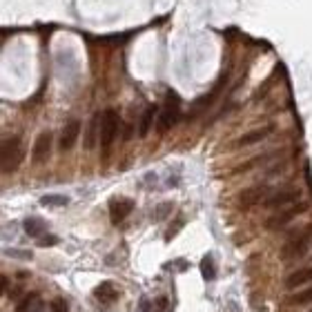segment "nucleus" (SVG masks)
Here are the masks:
<instances>
[{
  "mask_svg": "<svg viewBox=\"0 0 312 312\" xmlns=\"http://www.w3.org/2000/svg\"><path fill=\"white\" fill-rule=\"evenodd\" d=\"M179 114H181V101H179V96H176L174 92H168L163 107H161L159 116H156V129H159V134H165L168 129L174 127L176 121H179Z\"/></svg>",
  "mask_w": 312,
  "mask_h": 312,
  "instance_id": "obj_1",
  "label": "nucleus"
},
{
  "mask_svg": "<svg viewBox=\"0 0 312 312\" xmlns=\"http://www.w3.org/2000/svg\"><path fill=\"white\" fill-rule=\"evenodd\" d=\"M23 161V145L18 136L0 140V170L3 172H14Z\"/></svg>",
  "mask_w": 312,
  "mask_h": 312,
  "instance_id": "obj_2",
  "label": "nucleus"
},
{
  "mask_svg": "<svg viewBox=\"0 0 312 312\" xmlns=\"http://www.w3.org/2000/svg\"><path fill=\"white\" fill-rule=\"evenodd\" d=\"M118 129H121V116H118L114 109H105V112L101 114V136H98L105 152L112 147L114 140H116Z\"/></svg>",
  "mask_w": 312,
  "mask_h": 312,
  "instance_id": "obj_3",
  "label": "nucleus"
},
{
  "mask_svg": "<svg viewBox=\"0 0 312 312\" xmlns=\"http://www.w3.org/2000/svg\"><path fill=\"white\" fill-rule=\"evenodd\" d=\"M305 203H301V201H296L292 207H288V210H281V212H277L274 216H270L268 221H265V227L268 230H281L283 225H288L290 221H294L299 214H303L305 212Z\"/></svg>",
  "mask_w": 312,
  "mask_h": 312,
  "instance_id": "obj_4",
  "label": "nucleus"
},
{
  "mask_svg": "<svg viewBox=\"0 0 312 312\" xmlns=\"http://www.w3.org/2000/svg\"><path fill=\"white\" fill-rule=\"evenodd\" d=\"M312 241V227H308L303 234H299V237H294L292 241H288L281 250V257L283 259H294V257H301V254L308 250Z\"/></svg>",
  "mask_w": 312,
  "mask_h": 312,
  "instance_id": "obj_5",
  "label": "nucleus"
},
{
  "mask_svg": "<svg viewBox=\"0 0 312 312\" xmlns=\"http://www.w3.org/2000/svg\"><path fill=\"white\" fill-rule=\"evenodd\" d=\"M51 154V132H43L34 143V149H31V161L34 165H43Z\"/></svg>",
  "mask_w": 312,
  "mask_h": 312,
  "instance_id": "obj_6",
  "label": "nucleus"
},
{
  "mask_svg": "<svg viewBox=\"0 0 312 312\" xmlns=\"http://www.w3.org/2000/svg\"><path fill=\"white\" fill-rule=\"evenodd\" d=\"M301 199V192L299 190H283V192H277V194L268 196V199H263V205L270 207V210H279V207L283 205H292Z\"/></svg>",
  "mask_w": 312,
  "mask_h": 312,
  "instance_id": "obj_7",
  "label": "nucleus"
},
{
  "mask_svg": "<svg viewBox=\"0 0 312 312\" xmlns=\"http://www.w3.org/2000/svg\"><path fill=\"white\" fill-rule=\"evenodd\" d=\"M134 210V201L132 199H114L109 203V218H112L114 225L123 223L129 216V212Z\"/></svg>",
  "mask_w": 312,
  "mask_h": 312,
  "instance_id": "obj_8",
  "label": "nucleus"
},
{
  "mask_svg": "<svg viewBox=\"0 0 312 312\" xmlns=\"http://www.w3.org/2000/svg\"><path fill=\"white\" fill-rule=\"evenodd\" d=\"M78 134H81V123L78 121H69L65 127H62V134H60V149L62 152L74 147V143L78 140Z\"/></svg>",
  "mask_w": 312,
  "mask_h": 312,
  "instance_id": "obj_9",
  "label": "nucleus"
},
{
  "mask_svg": "<svg viewBox=\"0 0 312 312\" xmlns=\"http://www.w3.org/2000/svg\"><path fill=\"white\" fill-rule=\"evenodd\" d=\"M265 192H268V187H265V185H254V187H248V190H243L241 194H239V203H241L243 207L257 205L259 201H263V199H265Z\"/></svg>",
  "mask_w": 312,
  "mask_h": 312,
  "instance_id": "obj_10",
  "label": "nucleus"
},
{
  "mask_svg": "<svg viewBox=\"0 0 312 312\" xmlns=\"http://www.w3.org/2000/svg\"><path fill=\"white\" fill-rule=\"evenodd\" d=\"M310 281H312V265L310 268H301V270H296V272L290 274V277L285 279V288L296 290V288H301V285L310 283Z\"/></svg>",
  "mask_w": 312,
  "mask_h": 312,
  "instance_id": "obj_11",
  "label": "nucleus"
},
{
  "mask_svg": "<svg viewBox=\"0 0 312 312\" xmlns=\"http://www.w3.org/2000/svg\"><path fill=\"white\" fill-rule=\"evenodd\" d=\"M270 134H272V127H261V129H254V132H248V134H243V136L237 140V147H248V145L261 143V140L268 138Z\"/></svg>",
  "mask_w": 312,
  "mask_h": 312,
  "instance_id": "obj_12",
  "label": "nucleus"
},
{
  "mask_svg": "<svg viewBox=\"0 0 312 312\" xmlns=\"http://www.w3.org/2000/svg\"><path fill=\"white\" fill-rule=\"evenodd\" d=\"M94 296H96L101 303H114V301L118 299V292H116V288H114V283L112 281H105V283H101V285H96V290H94Z\"/></svg>",
  "mask_w": 312,
  "mask_h": 312,
  "instance_id": "obj_13",
  "label": "nucleus"
},
{
  "mask_svg": "<svg viewBox=\"0 0 312 312\" xmlns=\"http://www.w3.org/2000/svg\"><path fill=\"white\" fill-rule=\"evenodd\" d=\"M98 136H101V116H94L90 125H87V132H85V149L96 147Z\"/></svg>",
  "mask_w": 312,
  "mask_h": 312,
  "instance_id": "obj_14",
  "label": "nucleus"
},
{
  "mask_svg": "<svg viewBox=\"0 0 312 312\" xmlns=\"http://www.w3.org/2000/svg\"><path fill=\"white\" fill-rule=\"evenodd\" d=\"M154 121H156V107L149 105L147 109H145L143 118H140V129H138L140 136H147V134H149V127H152Z\"/></svg>",
  "mask_w": 312,
  "mask_h": 312,
  "instance_id": "obj_15",
  "label": "nucleus"
},
{
  "mask_svg": "<svg viewBox=\"0 0 312 312\" xmlns=\"http://www.w3.org/2000/svg\"><path fill=\"white\" fill-rule=\"evenodd\" d=\"M23 227H25V232H27L29 237H43L45 230H47L45 221H40V218H27Z\"/></svg>",
  "mask_w": 312,
  "mask_h": 312,
  "instance_id": "obj_16",
  "label": "nucleus"
},
{
  "mask_svg": "<svg viewBox=\"0 0 312 312\" xmlns=\"http://www.w3.org/2000/svg\"><path fill=\"white\" fill-rule=\"evenodd\" d=\"M40 203L47 207H62V205H67L69 203V199L67 196H62V194H45L43 199H40Z\"/></svg>",
  "mask_w": 312,
  "mask_h": 312,
  "instance_id": "obj_17",
  "label": "nucleus"
},
{
  "mask_svg": "<svg viewBox=\"0 0 312 312\" xmlns=\"http://www.w3.org/2000/svg\"><path fill=\"white\" fill-rule=\"evenodd\" d=\"M290 303L292 305H305V303H312V285L308 290H301V292H294L290 296Z\"/></svg>",
  "mask_w": 312,
  "mask_h": 312,
  "instance_id": "obj_18",
  "label": "nucleus"
},
{
  "mask_svg": "<svg viewBox=\"0 0 312 312\" xmlns=\"http://www.w3.org/2000/svg\"><path fill=\"white\" fill-rule=\"evenodd\" d=\"M201 272H203V279H205V281H212V279H214V263H212V257H203V261H201Z\"/></svg>",
  "mask_w": 312,
  "mask_h": 312,
  "instance_id": "obj_19",
  "label": "nucleus"
},
{
  "mask_svg": "<svg viewBox=\"0 0 312 312\" xmlns=\"http://www.w3.org/2000/svg\"><path fill=\"white\" fill-rule=\"evenodd\" d=\"M34 305H36V294H27L23 301L18 303L16 312H34Z\"/></svg>",
  "mask_w": 312,
  "mask_h": 312,
  "instance_id": "obj_20",
  "label": "nucleus"
},
{
  "mask_svg": "<svg viewBox=\"0 0 312 312\" xmlns=\"http://www.w3.org/2000/svg\"><path fill=\"white\" fill-rule=\"evenodd\" d=\"M38 243L40 246H56V243H58V237H54V234H43V237L38 239Z\"/></svg>",
  "mask_w": 312,
  "mask_h": 312,
  "instance_id": "obj_21",
  "label": "nucleus"
},
{
  "mask_svg": "<svg viewBox=\"0 0 312 312\" xmlns=\"http://www.w3.org/2000/svg\"><path fill=\"white\" fill-rule=\"evenodd\" d=\"M9 257H16V259H31V252H27V250H7Z\"/></svg>",
  "mask_w": 312,
  "mask_h": 312,
  "instance_id": "obj_22",
  "label": "nucleus"
},
{
  "mask_svg": "<svg viewBox=\"0 0 312 312\" xmlns=\"http://www.w3.org/2000/svg\"><path fill=\"white\" fill-rule=\"evenodd\" d=\"M51 310H56V312H65V310H67L65 299H54V301H51Z\"/></svg>",
  "mask_w": 312,
  "mask_h": 312,
  "instance_id": "obj_23",
  "label": "nucleus"
},
{
  "mask_svg": "<svg viewBox=\"0 0 312 312\" xmlns=\"http://www.w3.org/2000/svg\"><path fill=\"white\" fill-rule=\"evenodd\" d=\"M170 210H172V205H170V203H165V205H161L159 207V210H156V218H163V216H168L170 214Z\"/></svg>",
  "mask_w": 312,
  "mask_h": 312,
  "instance_id": "obj_24",
  "label": "nucleus"
},
{
  "mask_svg": "<svg viewBox=\"0 0 312 312\" xmlns=\"http://www.w3.org/2000/svg\"><path fill=\"white\" fill-rule=\"evenodd\" d=\"M7 285H9V279L0 274V294H5V290H7Z\"/></svg>",
  "mask_w": 312,
  "mask_h": 312,
  "instance_id": "obj_25",
  "label": "nucleus"
},
{
  "mask_svg": "<svg viewBox=\"0 0 312 312\" xmlns=\"http://www.w3.org/2000/svg\"><path fill=\"white\" fill-rule=\"evenodd\" d=\"M310 312H312V310H310Z\"/></svg>",
  "mask_w": 312,
  "mask_h": 312,
  "instance_id": "obj_26",
  "label": "nucleus"
}]
</instances>
